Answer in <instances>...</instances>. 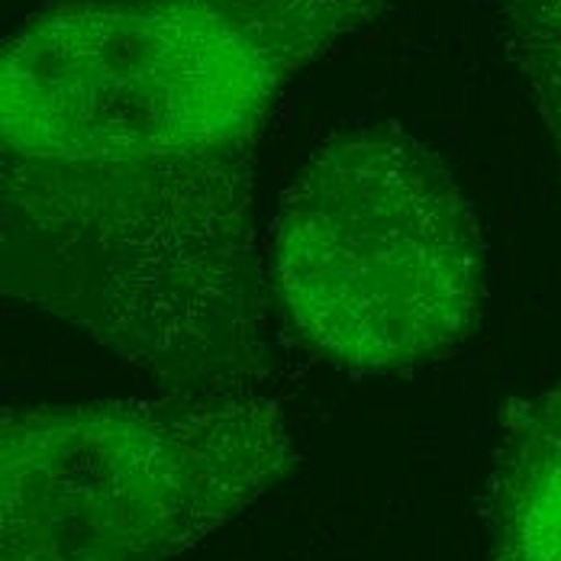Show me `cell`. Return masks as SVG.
<instances>
[{"label":"cell","mask_w":561,"mask_h":561,"mask_svg":"<svg viewBox=\"0 0 561 561\" xmlns=\"http://www.w3.org/2000/svg\"><path fill=\"white\" fill-rule=\"evenodd\" d=\"M484 523L491 561H561V381L510 403Z\"/></svg>","instance_id":"obj_4"},{"label":"cell","mask_w":561,"mask_h":561,"mask_svg":"<svg viewBox=\"0 0 561 561\" xmlns=\"http://www.w3.org/2000/svg\"><path fill=\"white\" fill-rule=\"evenodd\" d=\"M294 465L280 403L255 391L7 403L0 561H169Z\"/></svg>","instance_id":"obj_2"},{"label":"cell","mask_w":561,"mask_h":561,"mask_svg":"<svg viewBox=\"0 0 561 561\" xmlns=\"http://www.w3.org/2000/svg\"><path fill=\"white\" fill-rule=\"evenodd\" d=\"M268 290L313 355L407 371L474 336L488 265L439 152L378 123L333 136L284 191Z\"/></svg>","instance_id":"obj_3"},{"label":"cell","mask_w":561,"mask_h":561,"mask_svg":"<svg viewBox=\"0 0 561 561\" xmlns=\"http://www.w3.org/2000/svg\"><path fill=\"white\" fill-rule=\"evenodd\" d=\"M552 139L561 187V0H481Z\"/></svg>","instance_id":"obj_5"},{"label":"cell","mask_w":561,"mask_h":561,"mask_svg":"<svg viewBox=\"0 0 561 561\" xmlns=\"http://www.w3.org/2000/svg\"><path fill=\"white\" fill-rule=\"evenodd\" d=\"M385 0H56L0 53V290L169 391L272 375L255 156Z\"/></svg>","instance_id":"obj_1"}]
</instances>
